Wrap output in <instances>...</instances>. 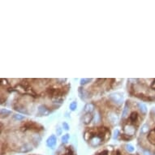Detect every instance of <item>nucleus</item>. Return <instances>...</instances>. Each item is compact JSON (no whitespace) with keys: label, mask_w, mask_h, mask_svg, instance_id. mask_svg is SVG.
<instances>
[{"label":"nucleus","mask_w":155,"mask_h":155,"mask_svg":"<svg viewBox=\"0 0 155 155\" xmlns=\"http://www.w3.org/2000/svg\"><path fill=\"white\" fill-rule=\"evenodd\" d=\"M109 99L115 105H121L123 101V96L119 93H113L109 95Z\"/></svg>","instance_id":"f257e3e1"},{"label":"nucleus","mask_w":155,"mask_h":155,"mask_svg":"<svg viewBox=\"0 0 155 155\" xmlns=\"http://www.w3.org/2000/svg\"><path fill=\"white\" fill-rule=\"evenodd\" d=\"M123 132H124V134L130 136V137H132L136 133V128L133 124L127 123V124L123 127Z\"/></svg>","instance_id":"f03ea898"},{"label":"nucleus","mask_w":155,"mask_h":155,"mask_svg":"<svg viewBox=\"0 0 155 155\" xmlns=\"http://www.w3.org/2000/svg\"><path fill=\"white\" fill-rule=\"evenodd\" d=\"M50 114V110L44 105H40L37 108L38 116H47Z\"/></svg>","instance_id":"7ed1b4c3"},{"label":"nucleus","mask_w":155,"mask_h":155,"mask_svg":"<svg viewBox=\"0 0 155 155\" xmlns=\"http://www.w3.org/2000/svg\"><path fill=\"white\" fill-rule=\"evenodd\" d=\"M57 143V138L55 135H51L46 140V145L50 149H54Z\"/></svg>","instance_id":"20e7f679"},{"label":"nucleus","mask_w":155,"mask_h":155,"mask_svg":"<svg viewBox=\"0 0 155 155\" xmlns=\"http://www.w3.org/2000/svg\"><path fill=\"white\" fill-rule=\"evenodd\" d=\"M107 118L109 121H110V123H111L112 124H115L119 121V115L115 112H114V111H110L108 113Z\"/></svg>","instance_id":"39448f33"},{"label":"nucleus","mask_w":155,"mask_h":155,"mask_svg":"<svg viewBox=\"0 0 155 155\" xmlns=\"http://www.w3.org/2000/svg\"><path fill=\"white\" fill-rule=\"evenodd\" d=\"M147 139L150 144L155 145V128L150 131L149 135L147 136Z\"/></svg>","instance_id":"423d86ee"},{"label":"nucleus","mask_w":155,"mask_h":155,"mask_svg":"<svg viewBox=\"0 0 155 155\" xmlns=\"http://www.w3.org/2000/svg\"><path fill=\"white\" fill-rule=\"evenodd\" d=\"M93 115H92V113H86L83 117V123L84 124H89L93 119Z\"/></svg>","instance_id":"0eeeda50"},{"label":"nucleus","mask_w":155,"mask_h":155,"mask_svg":"<svg viewBox=\"0 0 155 155\" xmlns=\"http://www.w3.org/2000/svg\"><path fill=\"white\" fill-rule=\"evenodd\" d=\"M95 109V105L92 102L87 103L84 107V111L85 113H92Z\"/></svg>","instance_id":"6e6552de"},{"label":"nucleus","mask_w":155,"mask_h":155,"mask_svg":"<svg viewBox=\"0 0 155 155\" xmlns=\"http://www.w3.org/2000/svg\"><path fill=\"white\" fill-rule=\"evenodd\" d=\"M33 149L32 148V145L30 144H25L23 145L22 146L20 147V149H19V152L20 153H28L31 151V150Z\"/></svg>","instance_id":"1a4fd4ad"},{"label":"nucleus","mask_w":155,"mask_h":155,"mask_svg":"<svg viewBox=\"0 0 155 155\" xmlns=\"http://www.w3.org/2000/svg\"><path fill=\"white\" fill-rule=\"evenodd\" d=\"M138 117H139V115H138V113L137 111H133V112L131 113V115H129V121L131 124H134L136 122H137Z\"/></svg>","instance_id":"9d476101"},{"label":"nucleus","mask_w":155,"mask_h":155,"mask_svg":"<svg viewBox=\"0 0 155 155\" xmlns=\"http://www.w3.org/2000/svg\"><path fill=\"white\" fill-rule=\"evenodd\" d=\"M14 108H15L16 110L19 111V112L26 114V115H28V114L27 109H26L25 106H24L23 105H20V104H16V105H14Z\"/></svg>","instance_id":"9b49d317"},{"label":"nucleus","mask_w":155,"mask_h":155,"mask_svg":"<svg viewBox=\"0 0 155 155\" xmlns=\"http://www.w3.org/2000/svg\"><path fill=\"white\" fill-rule=\"evenodd\" d=\"M137 106H138V109H139V110L141 112L143 115H146L147 113V106L145 104L142 103V102H138L137 103Z\"/></svg>","instance_id":"f8f14e48"},{"label":"nucleus","mask_w":155,"mask_h":155,"mask_svg":"<svg viewBox=\"0 0 155 155\" xmlns=\"http://www.w3.org/2000/svg\"><path fill=\"white\" fill-rule=\"evenodd\" d=\"M149 132V126L147 123H145L141 126V128H140V134L141 135H145L147 134L148 132Z\"/></svg>","instance_id":"ddd939ff"},{"label":"nucleus","mask_w":155,"mask_h":155,"mask_svg":"<svg viewBox=\"0 0 155 155\" xmlns=\"http://www.w3.org/2000/svg\"><path fill=\"white\" fill-rule=\"evenodd\" d=\"M79 95H80V98L82 100H84L86 98H88V94H87V92L84 90V89H82L81 87H80L79 88Z\"/></svg>","instance_id":"4468645a"},{"label":"nucleus","mask_w":155,"mask_h":155,"mask_svg":"<svg viewBox=\"0 0 155 155\" xmlns=\"http://www.w3.org/2000/svg\"><path fill=\"white\" fill-rule=\"evenodd\" d=\"M0 114H1V117L2 118L8 117V115H10L11 114V110H8V109H5V108H2L1 111H0Z\"/></svg>","instance_id":"2eb2a0df"},{"label":"nucleus","mask_w":155,"mask_h":155,"mask_svg":"<svg viewBox=\"0 0 155 155\" xmlns=\"http://www.w3.org/2000/svg\"><path fill=\"white\" fill-rule=\"evenodd\" d=\"M128 101H127V103L125 104L124 107H123V113H122V118L124 119L128 115V111H129V106H128Z\"/></svg>","instance_id":"dca6fc26"},{"label":"nucleus","mask_w":155,"mask_h":155,"mask_svg":"<svg viewBox=\"0 0 155 155\" xmlns=\"http://www.w3.org/2000/svg\"><path fill=\"white\" fill-rule=\"evenodd\" d=\"M12 119L16 121H21L25 119V116L22 115H20V114H15V115H13Z\"/></svg>","instance_id":"f3484780"},{"label":"nucleus","mask_w":155,"mask_h":155,"mask_svg":"<svg viewBox=\"0 0 155 155\" xmlns=\"http://www.w3.org/2000/svg\"><path fill=\"white\" fill-rule=\"evenodd\" d=\"M125 149L126 150H127L128 152H129V153H133L135 151V148L133 145H132L131 144H127L125 145Z\"/></svg>","instance_id":"a211bd4d"},{"label":"nucleus","mask_w":155,"mask_h":155,"mask_svg":"<svg viewBox=\"0 0 155 155\" xmlns=\"http://www.w3.org/2000/svg\"><path fill=\"white\" fill-rule=\"evenodd\" d=\"M69 137H70L69 134H65V135H64V136L62 137V138H61L62 142L64 143V144H66V143H67V141H68Z\"/></svg>","instance_id":"6ab92c4d"},{"label":"nucleus","mask_w":155,"mask_h":155,"mask_svg":"<svg viewBox=\"0 0 155 155\" xmlns=\"http://www.w3.org/2000/svg\"><path fill=\"white\" fill-rule=\"evenodd\" d=\"M90 81H92V79L83 78V79L81 80V85H84V84H87L88 83H89Z\"/></svg>","instance_id":"aec40b11"},{"label":"nucleus","mask_w":155,"mask_h":155,"mask_svg":"<svg viewBox=\"0 0 155 155\" xmlns=\"http://www.w3.org/2000/svg\"><path fill=\"white\" fill-rule=\"evenodd\" d=\"M70 110H71L72 111H74L76 109L77 107V103H76V101H72V102L70 104Z\"/></svg>","instance_id":"412c9836"},{"label":"nucleus","mask_w":155,"mask_h":155,"mask_svg":"<svg viewBox=\"0 0 155 155\" xmlns=\"http://www.w3.org/2000/svg\"><path fill=\"white\" fill-rule=\"evenodd\" d=\"M120 137L123 140H130L132 139V137H130V136H128V135H126V134H124V133H123V134H121Z\"/></svg>","instance_id":"4be33fe9"},{"label":"nucleus","mask_w":155,"mask_h":155,"mask_svg":"<svg viewBox=\"0 0 155 155\" xmlns=\"http://www.w3.org/2000/svg\"><path fill=\"white\" fill-rule=\"evenodd\" d=\"M1 82H2V86H3V85H4V86L9 85L8 82V81H7L6 79H1Z\"/></svg>","instance_id":"5701e85b"},{"label":"nucleus","mask_w":155,"mask_h":155,"mask_svg":"<svg viewBox=\"0 0 155 155\" xmlns=\"http://www.w3.org/2000/svg\"><path fill=\"white\" fill-rule=\"evenodd\" d=\"M63 127H64V130H66V131H68L69 128H70L69 125L67 124V123H66V122H64V123H63Z\"/></svg>","instance_id":"b1692460"},{"label":"nucleus","mask_w":155,"mask_h":155,"mask_svg":"<svg viewBox=\"0 0 155 155\" xmlns=\"http://www.w3.org/2000/svg\"><path fill=\"white\" fill-rule=\"evenodd\" d=\"M118 136H119V130H118V129H115V131L114 132L113 138H114V139H117V138H118Z\"/></svg>","instance_id":"393cba45"},{"label":"nucleus","mask_w":155,"mask_h":155,"mask_svg":"<svg viewBox=\"0 0 155 155\" xmlns=\"http://www.w3.org/2000/svg\"><path fill=\"white\" fill-rule=\"evenodd\" d=\"M56 132H57V135L58 136L61 135V133H62V128H60V127H58V128L56 129Z\"/></svg>","instance_id":"a878e982"},{"label":"nucleus","mask_w":155,"mask_h":155,"mask_svg":"<svg viewBox=\"0 0 155 155\" xmlns=\"http://www.w3.org/2000/svg\"><path fill=\"white\" fill-rule=\"evenodd\" d=\"M144 154L145 155H151V154H150V151L148 149H145L144 151Z\"/></svg>","instance_id":"bb28decb"},{"label":"nucleus","mask_w":155,"mask_h":155,"mask_svg":"<svg viewBox=\"0 0 155 155\" xmlns=\"http://www.w3.org/2000/svg\"><path fill=\"white\" fill-rule=\"evenodd\" d=\"M151 88L153 89H155V80H154V81H153V83L151 84Z\"/></svg>","instance_id":"cd10ccee"},{"label":"nucleus","mask_w":155,"mask_h":155,"mask_svg":"<svg viewBox=\"0 0 155 155\" xmlns=\"http://www.w3.org/2000/svg\"><path fill=\"white\" fill-rule=\"evenodd\" d=\"M151 113L155 116V107H154V108H153L152 110H151Z\"/></svg>","instance_id":"c85d7f7f"},{"label":"nucleus","mask_w":155,"mask_h":155,"mask_svg":"<svg viewBox=\"0 0 155 155\" xmlns=\"http://www.w3.org/2000/svg\"><path fill=\"white\" fill-rule=\"evenodd\" d=\"M153 155H155V153H154V154H153Z\"/></svg>","instance_id":"c756f323"},{"label":"nucleus","mask_w":155,"mask_h":155,"mask_svg":"<svg viewBox=\"0 0 155 155\" xmlns=\"http://www.w3.org/2000/svg\"><path fill=\"white\" fill-rule=\"evenodd\" d=\"M136 155H139V154H136Z\"/></svg>","instance_id":"7c9ffc66"}]
</instances>
